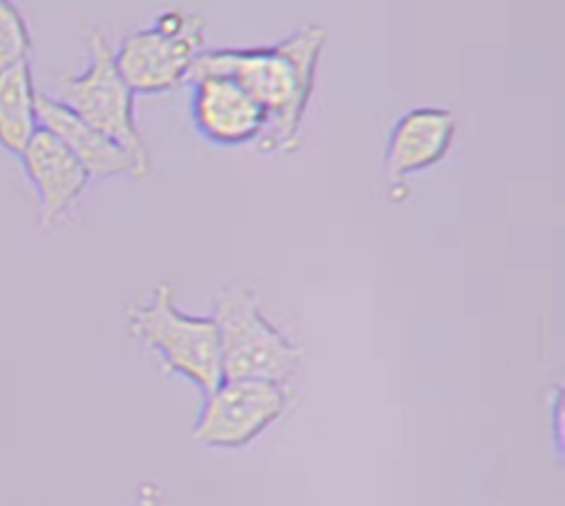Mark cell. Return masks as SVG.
<instances>
[{"instance_id": "obj_7", "label": "cell", "mask_w": 565, "mask_h": 506, "mask_svg": "<svg viewBox=\"0 0 565 506\" xmlns=\"http://www.w3.org/2000/svg\"><path fill=\"white\" fill-rule=\"evenodd\" d=\"M457 117L441 106H415L397 117L384 146V177L388 199H408L406 179L439 164L455 139Z\"/></svg>"}, {"instance_id": "obj_11", "label": "cell", "mask_w": 565, "mask_h": 506, "mask_svg": "<svg viewBox=\"0 0 565 506\" xmlns=\"http://www.w3.org/2000/svg\"><path fill=\"white\" fill-rule=\"evenodd\" d=\"M38 128V91L31 62L0 71V146L20 157Z\"/></svg>"}, {"instance_id": "obj_10", "label": "cell", "mask_w": 565, "mask_h": 506, "mask_svg": "<svg viewBox=\"0 0 565 506\" xmlns=\"http://www.w3.org/2000/svg\"><path fill=\"white\" fill-rule=\"evenodd\" d=\"M38 124L73 152L90 179H115L124 175L137 177L132 157L117 141L77 117L49 93H38Z\"/></svg>"}, {"instance_id": "obj_6", "label": "cell", "mask_w": 565, "mask_h": 506, "mask_svg": "<svg viewBox=\"0 0 565 506\" xmlns=\"http://www.w3.org/2000/svg\"><path fill=\"white\" fill-rule=\"evenodd\" d=\"M289 402L285 384L269 380H221L203 396L192 426L196 444L241 449L276 424Z\"/></svg>"}, {"instance_id": "obj_12", "label": "cell", "mask_w": 565, "mask_h": 506, "mask_svg": "<svg viewBox=\"0 0 565 506\" xmlns=\"http://www.w3.org/2000/svg\"><path fill=\"white\" fill-rule=\"evenodd\" d=\"M31 62V31L15 2L0 0V71Z\"/></svg>"}, {"instance_id": "obj_1", "label": "cell", "mask_w": 565, "mask_h": 506, "mask_svg": "<svg viewBox=\"0 0 565 506\" xmlns=\"http://www.w3.org/2000/svg\"><path fill=\"white\" fill-rule=\"evenodd\" d=\"M324 44L327 29L305 24L269 46L203 49L188 80L196 75L234 80L267 110V128L256 141L258 150L291 152L300 146V128Z\"/></svg>"}, {"instance_id": "obj_5", "label": "cell", "mask_w": 565, "mask_h": 506, "mask_svg": "<svg viewBox=\"0 0 565 506\" xmlns=\"http://www.w3.org/2000/svg\"><path fill=\"white\" fill-rule=\"evenodd\" d=\"M205 44V22L196 13L168 9L146 29L126 33L115 62L135 95L166 93L188 80Z\"/></svg>"}, {"instance_id": "obj_2", "label": "cell", "mask_w": 565, "mask_h": 506, "mask_svg": "<svg viewBox=\"0 0 565 506\" xmlns=\"http://www.w3.org/2000/svg\"><path fill=\"white\" fill-rule=\"evenodd\" d=\"M126 325L139 345L168 371L192 382L201 396L221 384V340L214 318L183 312L168 281L154 283L126 307Z\"/></svg>"}, {"instance_id": "obj_3", "label": "cell", "mask_w": 565, "mask_h": 506, "mask_svg": "<svg viewBox=\"0 0 565 506\" xmlns=\"http://www.w3.org/2000/svg\"><path fill=\"white\" fill-rule=\"evenodd\" d=\"M86 51V66L79 73L62 75L53 97L117 141L132 157L137 177H146L150 152L135 119V93L117 68L115 49L99 29L88 27Z\"/></svg>"}, {"instance_id": "obj_8", "label": "cell", "mask_w": 565, "mask_h": 506, "mask_svg": "<svg viewBox=\"0 0 565 506\" xmlns=\"http://www.w3.org/2000/svg\"><path fill=\"white\" fill-rule=\"evenodd\" d=\"M190 115L196 133L216 146L258 141L267 128V110L225 75H196Z\"/></svg>"}, {"instance_id": "obj_9", "label": "cell", "mask_w": 565, "mask_h": 506, "mask_svg": "<svg viewBox=\"0 0 565 506\" xmlns=\"http://www.w3.org/2000/svg\"><path fill=\"white\" fill-rule=\"evenodd\" d=\"M20 161L38 194L42 228H51L62 221L90 181L73 152L44 128H38L29 146L22 150Z\"/></svg>"}, {"instance_id": "obj_4", "label": "cell", "mask_w": 565, "mask_h": 506, "mask_svg": "<svg viewBox=\"0 0 565 506\" xmlns=\"http://www.w3.org/2000/svg\"><path fill=\"white\" fill-rule=\"evenodd\" d=\"M212 318L218 327L223 380H269L287 387L300 371L302 349L265 316L249 289H218Z\"/></svg>"}]
</instances>
